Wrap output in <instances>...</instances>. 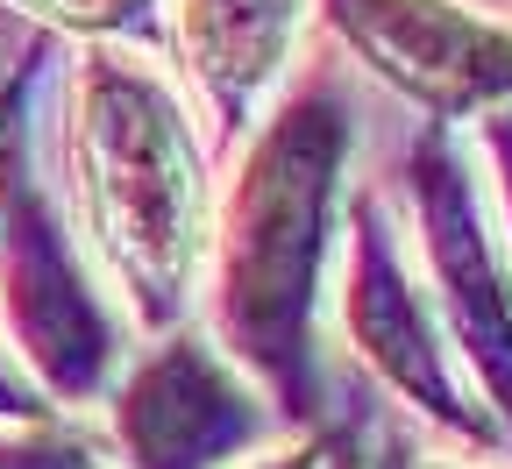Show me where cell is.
Returning a JSON list of instances; mask_svg holds the SVG:
<instances>
[{
    "label": "cell",
    "mask_w": 512,
    "mask_h": 469,
    "mask_svg": "<svg viewBox=\"0 0 512 469\" xmlns=\"http://www.w3.org/2000/svg\"><path fill=\"white\" fill-rule=\"evenodd\" d=\"M328 455H320V441H292V448H271V455H256L249 469H320Z\"/></svg>",
    "instance_id": "cell-13"
},
{
    "label": "cell",
    "mask_w": 512,
    "mask_h": 469,
    "mask_svg": "<svg viewBox=\"0 0 512 469\" xmlns=\"http://www.w3.org/2000/svg\"><path fill=\"white\" fill-rule=\"evenodd\" d=\"M320 8L384 86L427 107L441 128L512 100V29L470 15L463 0H320Z\"/></svg>",
    "instance_id": "cell-7"
},
{
    "label": "cell",
    "mask_w": 512,
    "mask_h": 469,
    "mask_svg": "<svg viewBox=\"0 0 512 469\" xmlns=\"http://www.w3.org/2000/svg\"><path fill=\"white\" fill-rule=\"evenodd\" d=\"M64 171L128 313L143 327L185 320L207 256V164L171 79L128 50H86L64 100Z\"/></svg>",
    "instance_id": "cell-2"
},
{
    "label": "cell",
    "mask_w": 512,
    "mask_h": 469,
    "mask_svg": "<svg viewBox=\"0 0 512 469\" xmlns=\"http://www.w3.org/2000/svg\"><path fill=\"white\" fill-rule=\"evenodd\" d=\"M0 327L22 356V377L50 398H86L121 356V327L79 271L72 242L36 178L15 171L0 207Z\"/></svg>",
    "instance_id": "cell-4"
},
{
    "label": "cell",
    "mask_w": 512,
    "mask_h": 469,
    "mask_svg": "<svg viewBox=\"0 0 512 469\" xmlns=\"http://www.w3.org/2000/svg\"><path fill=\"white\" fill-rule=\"evenodd\" d=\"M491 157H498V192H505V214H512V114L491 121Z\"/></svg>",
    "instance_id": "cell-14"
},
{
    "label": "cell",
    "mask_w": 512,
    "mask_h": 469,
    "mask_svg": "<svg viewBox=\"0 0 512 469\" xmlns=\"http://www.w3.org/2000/svg\"><path fill=\"white\" fill-rule=\"evenodd\" d=\"M15 185V93H0V207H8Z\"/></svg>",
    "instance_id": "cell-12"
},
{
    "label": "cell",
    "mask_w": 512,
    "mask_h": 469,
    "mask_svg": "<svg viewBox=\"0 0 512 469\" xmlns=\"http://www.w3.org/2000/svg\"><path fill=\"white\" fill-rule=\"evenodd\" d=\"M406 192H413L420 256L434 278V320L470 356L484 398L512 420V263L491 235L470 157L441 121H427L406 150Z\"/></svg>",
    "instance_id": "cell-3"
},
{
    "label": "cell",
    "mask_w": 512,
    "mask_h": 469,
    "mask_svg": "<svg viewBox=\"0 0 512 469\" xmlns=\"http://www.w3.org/2000/svg\"><path fill=\"white\" fill-rule=\"evenodd\" d=\"M271 434L264 398L200 334H171L114 384L121 469H221Z\"/></svg>",
    "instance_id": "cell-6"
},
{
    "label": "cell",
    "mask_w": 512,
    "mask_h": 469,
    "mask_svg": "<svg viewBox=\"0 0 512 469\" xmlns=\"http://www.w3.org/2000/svg\"><path fill=\"white\" fill-rule=\"evenodd\" d=\"M320 469H356V455L342 448V455H328V462H320Z\"/></svg>",
    "instance_id": "cell-16"
},
{
    "label": "cell",
    "mask_w": 512,
    "mask_h": 469,
    "mask_svg": "<svg viewBox=\"0 0 512 469\" xmlns=\"http://www.w3.org/2000/svg\"><path fill=\"white\" fill-rule=\"evenodd\" d=\"M342 320H349V342L356 356L392 384L406 406H420L427 420L456 427L470 441L491 434L484 406L470 398L463 370H456V349L434 320V299L413 285L406 256H399V235H392V214H384L377 192H356L349 207V278H342Z\"/></svg>",
    "instance_id": "cell-5"
},
{
    "label": "cell",
    "mask_w": 512,
    "mask_h": 469,
    "mask_svg": "<svg viewBox=\"0 0 512 469\" xmlns=\"http://www.w3.org/2000/svg\"><path fill=\"white\" fill-rule=\"evenodd\" d=\"M15 8L29 15H50L64 29H79V36H136L150 22L157 0H15Z\"/></svg>",
    "instance_id": "cell-10"
},
{
    "label": "cell",
    "mask_w": 512,
    "mask_h": 469,
    "mask_svg": "<svg viewBox=\"0 0 512 469\" xmlns=\"http://www.w3.org/2000/svg\"><path fill=\"white\" fill-rule=\"evenodd\" d=\"M356 150V107L313 72L249 136L221 199L214 320L228 363H242L285 413H313V299L342 221V171Z\"/></svg>",
    "instance_id": "cell-1"
},
{
    "label": "cell",
    "mask_w": 512,
    "mask_h": 469,
    "mask_svg": "<svg viewBox=\"0 0 512 469\" xmlns=\"http://www.w3.org/2000/svg\"><path fill=\"white\" fill-rule=\"evenodd\" d=\"M299 29H306V0H178L171 43L221 136L249 128L256 100L285 79Z\"/></svg>",
    "instance_id": "cell-8"
},
{
    "label": "cell",
    "mask_w": 512,
    "mask_h": 469,
    "mask_svg": "<svg viewBox=\"0 0 512 469\" xmlns=\"http://www.w3.org/2000/svg\"><path fill=\"white\" fill-rule=\"evenodd\" d=\"M377 469H470V462H434V455H413L406 441H384Z\"/></svg>",
    "instance_id": "cell-15"
},
{
    "label": "cell",
    "mask_w": 512,
    "mask_h": 469,
    "mask_svg": "<svg viewBox=\"0 0 512 469\" xmlns=\"http://www.w3.org/2000/svg\"><path fill=\"white\" fill-rule=\"evenodd\" d=\"M0 469H114L79 427H50V420H29L15 434H0Z\"/></svg>",
    "instance_id": "cell-9"
},
{
    "label": "cell",
    "mask_w": 512,
    "mask_h": 469,
    "mask_svg": "<svg viewBox=\"0 0 512 469\" xmlns=\"http://www.w3.org/2000/svg\"><path fill=\"white\" fill-rule=\"evenodd\" d=\"M0 420H43V391L22 377V363H8V356H0Z\"/></svg>",
    "instance_id": "cell-11"
}]
</instances>
